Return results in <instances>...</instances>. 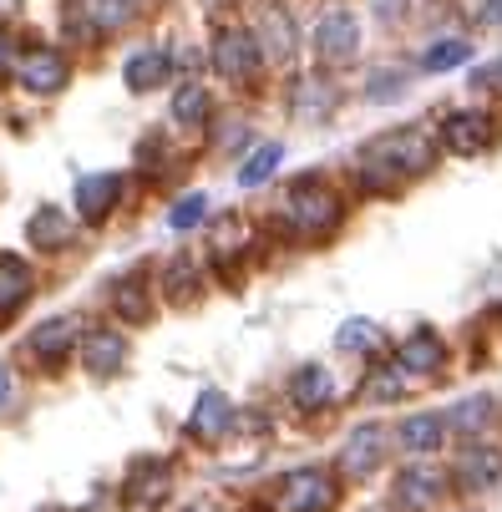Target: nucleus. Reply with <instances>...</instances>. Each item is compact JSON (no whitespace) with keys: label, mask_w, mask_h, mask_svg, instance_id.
<instances>
[{"label":"nucleus","mask_w":502,"mask_h":512,"mask_svg":"<svg viewBox=\"0 0 502 512\" xmlns=\"http://www.w3.org/2000/svg\"><path fill=\"white\" fill-rule=\"evenodd\" d=\"M335 502H340V487H335V472L325 467H295L279 482L284 512H335Z\"/></svg>","instance_id":"obj_5"},{"label":"nucleus","mask_w":502,"mask_h":512,"mask_svg":"<svg viewBox=\"0 0 502 512\" xmlns=\"http://www.w3.org/2000/svg\"><path fill=\"white\" fill-rule=\"evenodd\" d=\"M442 365H447V340L437 330H411L396 345V371L406 381H432V376H442Z\"/></svg>","instance_id":"obj_9"},{"label":"nucleus","mask_w":502,"mask_h":512,"mask_svg":"<svg viewBox=\"0 0 502 512\" xmlns=\"http://www.w3.org/2000/svg\"><path fill=\"white\" fill-rule=\"evenodd\" d=\"M442 442H447V416H437V411H416L396 426V447L411 457H432V452H442Z\"/></svg>","instance_id":"obj_17"},{"label":"nucleus","mask_w":502,"mask_h":512,"mask_svg":"<svg viewBox=\"0 0 502 512\" xmlns=\"http://www.w3.org/2000/svg\"><path fill=\"white\" fill-rule=\"evenodd\" d=\"M77 340H82V335H77V320H71V315H56V320H46V325L31 335V350H36L41 360H61Z\"/></svg>","instance_id":"obj_24"},{"label":"nucleus","mask_w":502,"mask_h":512,"mask_svg":"<svg viewBox=\"0 0 502 512\" xmlns=\"http://www.w3.org/2000/svg\"><path fill=\"white\" fill-rule=\"evenodd\" d=\"M208 112H213V102H208L203 82H183V87L173 92V122H178V127H203Z\"/></svg>","instance_id":"obj_27"},{"label":"nucleus","mask_w":502,"mask_h":512,"mask_svg":"<svg viewBox=\"0 0 502 512\" xmlns=\"http://www.w3.org/2000/svg\"><path fill=\"white\" fill-rule=\"evenodd\" d=\"M371 11H376L381 26H401L411 16V0H371Z\"/></svg>","instance_id":"obj_35"},{"label":"nucleus","mask_w":502,"mask_h":512,"mask_svg":"<svg viewBox=\"0 0 502 512\" xmlns=\"http://www.w3.org/2000/svg\"><path fill=\"white\" fill-rule=\"evenodd\" d=\"M203 218H208V198H203V193H183V198L168 208V229H173V234H188V229L203 224Z\"/></svg>","instance_id":"obj_32"},{"label":"nucleus","mask_w":502,"mask_h":512,"mask_svg":"<svg viewBox=\"0 0 502 512\" xmlns=\"http://www.w3.org/2000/svg\"><path fill=\"white\" fill-rule=\"evenodd\" d=\"M386 452H391V431H386L381 421H361V426L345 436V447H340V477H345V482L376 477L381 462H386Z\"/></svg>","instance_id":"obj_3"},{"label":"nucleus","mask_w":502,"mask_h":512,"mask_svg":"<svg viewBox=\"0 0 502 512\" xmlns=\"http://www.w3.org/2000/svg\"><path fill=\"white\" fill-rule=\"evenodd\" d=\"M137 0H71V21L87 36H117L122 26H132Z\"/></svg>","instance_id":"obj_14"},{"label":"nucleus","mask_w":502,"mask_h":512,"mask_svg":"<svg viewBox=\"0 0 502 512\" xmlns=\"http://www.w3.org/2000/svg\"><path fill=\"white\" fill-rule=\"evenodd\" d=\"M203 295V274H198V264L193 259H168L163 264V300L168 305H193Z\"/></svg>","instance_id":"obj_22"},{"label":"nucleus","mask_w":502,"mask_h":512,"mask_svg":"<svg viewBox=\"0 0 502 512\" xmlns=\"http://www.w3.org/2000/svg\"><path fill=\"white\" fill-rule=\"evenodd\" d=\"M168 482H173L168 462H137L127 472V502L132 507H158L168 497Z\"/></svg>","instance_id":"obj_19"},{"label":"nucleus","mask_w":502,"mask_h":512,"mask_svg":"<svg viewBox=\"0 0 502 512\" xmlns=\"http://www.w3.org/2000/svg\"><path fill=\"white\" fill-rule=\"evenodd\" d=\"M401 391H406V376L396 371V365H376L371 381H366V396H371V401H396Z\"/></svg>","instance_id":"obj_34"},{"label":"nucleus","mask_w":502,"mask_h":512,"mask_svg":"<svg viewBox=\"0 0 502 512\" xmlns=\"http://www.w3.org/2000/svg\"><path fill=\"white\" fill-rule=\"evenodd\" d=\"M279 158H284L279 142H259V148L244 158V168H239V188H259V183H269L274 168H279Z\"/></svg>","instance_id":"obj_28"},{"label":"nucleus","mask_w":502,"mask_h":512,"mask_svg":"<svg viewBox=\"0 0 502 512\" xmlns=\"http://www.w3.org/2000/svg\"><path fill=\"white\" fill-rule=\"evenodd\" d=\"M447 472L442 467H432V462H411V467H401V477H396V507H406V512H432L442 497H447Z\"/></svg>","instance_id":"obj_8"},{"label":"nucleus","mask_w":502,"mask_h":512,"mask_svg":"<svg viewBox=\"0 0 502 512\" xmlns=\"http://www.w3.org/2000/svg\"><path fill=\"white\" fill-rule=\"evenodd\" d=\"M284 218H290V229L295 239H330L340 229V218H345V198L325 183V178H295L290 193H284Z\"/></svg>","instance_id":"obj_2"},{"label":"nucleus","mask_w":502,"mask_h":512,"mask_svg":"<svg viewBox=\"0 0 502 512\" xmlns=\"http://www.w3.org/2000/svg\"><path fill=\"white\" fill-rule=\"evenodd\" d=\"M406 71L401 66H381V71H371V82H366V102H401L406 97Z\"/></svg>","instance_id":"obj_31"},{"label":"nucleus","mask_w":502,"mask_h":512,"mask_svg":"<svg viewBox=\"0 0 502 512\" xmlns=\"http://www.w3.org/2000/svg\"><path fill=\"white\" fill-rule=\"evenodd\" d=\"M254 36H259V46H264V61H279V66H290V61H295V51H300L295 16L284 11V6H264V11H259Z\"/></svg>","instance_id":"obj_13"},{"label":"nucleus","mask_w":502,"mask_h":512,"mask_svg":"<svg viewBox=\"0 0 502 512\" xmlns=\"http://www.w3.org/2000/svg\"><path fill=\"white\" fill-rule=\"evenodd\" d=\"M467 56H472V41L447 36V41H437V46H426V51H421V66H426V71H452V66H462Z\"/></svg>","instance_id":"obj_30"},{"label":"nucleus","mask_w":502,"mask_h":512,"mask_svg":"<svg viewBox=\"0 0 502 512\" xmlns=\"http://www.w3.org/2000/svg\"><path fill=\"white\" fill-rule=\"evenodd\" d=\"M112 310L122 315V325H148V315H153L148 284H142V279H117V289H112Z\"/></svg>","instance_id":"obj_26"},{"label":"nucleus","mask_w":502,"mask_h":512,"mask_svg":"<svg viewBox=\"0 0 502 512\" xmlns=\"http://www.w3.org/2000/svg\"><path fill=\"white\" fill-rule=\"evenodd\" d=\"M77 360L87 365L92 376H117V371H122V360H127V335L97 325V330H87V335L77 340Z\"/></svg>","instance_id":"obj_15"},{"label":"nucleus","mask_w":502,"mask_h":512,"mask_svg":"<svg viewBox=\"0 0 502 512\" xmlns=\"http://www.w3.org/2000/svg\"><path fill=\"white\" fill-rule=\"evenodd\" d=\"M315 56L325 66H350L355 56H361V21H355L350 11H325L315 21Z\"/></svg>","instance_id":"obj_6"},{"label":"nucleus","mask_w":502,"mask_h":512,"mask_svg":"<svg viewBox=\"0 0 502 512\" xmlns=\"http://www.w3.org/2000/svg\"><path fill=\"white\" fill-rule=\"evenodd\" d=\"M437 168V142L432 132H421V127H396V132H381L366 142V153H361V178L386 193V188H401L406 178H421V173H432Z\"/></svg>","instance_id":"obj_1"},{"label":"nucleus","mask_w":502,"mask_h":512,"mask_svg":"<svg viewBox=\"0 0 502 512\" xmlns=\"http://www.w3.org/2000/svg\"><path fill=\"white\" fill-rule=\"evenodd\" d=\"M31 239H36V249H66L71 244V224H66L56 208H41L31 218Z\"/></svg>","instance_id":"obj_29"},{"label":"nucleus","mask_w":502,"mask_h":512,"mask_svg":"<svg viewBox=\"0 0 502 512\" xmlns=\"http://www.w3.org/2000/svg\"><path fill=\"white\" fill-rule=\"evenodd\" d=\"M442 148L457 158H482L497 148V122L487 112H447L442 122Z\"/></svg>","instance_id":"obj_7"},{"label":"nucleus","mask_w":502,"mask_h":512,"mask_svg":"<svg viewBox=\"0 0 502 512\" xmlns=\"http://www.w3.org/2000/svg\"><path fill=\"white\" fill-rule=\"evenodd\" d=\"M229 426H234V401L224 391H203L193 416H188V436L203 442V447H213V442H224V436H229Z\"/></svg>","instance_id":"obj_16"},{"label":"nucleus","mask_w":502,"mask_h":512,"mask_svg":"<svg viewBox=\"0 0 502 512\" xmlns=\"http://www.w3.org/2000/svg\"><path fill=\"white\" fill-rule=\"evenodd\" d=\"M335 345L350 350V355H361V350H376V345H381V330H376L371 320H345L340 335H335Z\"/></svg>","instance_id":"obj_33"},{"label":"nucleus","mask_w":502,"mask_h":512,"mask_svg":"<svg viewBox=\"0 0 502 512\" xmlns=\"http://www.w3.org/2000/svg\"><path fill=\"white\" fill-rule=\"evenodd\" d=\"M183 512H213V507H208V502H193V507H183Z\"/></svg>","instance_id":"obj_40"},{"label":"nucleus","mask_w":502,"mask_h":512,"mask_svg":"<svg viewBox=\"0 0 502 512\" xmlns=\"http://www.w3.org/2000/svg\"><path fill=\"white\" fill-rule=\"evenodd\" d=\"M127 193V178L122 173H82L77 178V213H82V224H107V218L117 213Z\"/></svg>","instance_id":"obj_12"},{"label":"nucleus","mask_w":502,"mask_h":512,"mask_svg":"<svg viewBox=\"0 0 502 512\" xmlns=\"http://www.w3.org/2000/svg\"><path fill=\"white\" fill-rule=\"evenodd\" d=\"M330 396H335V381H330L325 365H300V371L290 376V401L300 411H325Z\"/></svg>","instance_id":"obj_21"},{"label":"nucleus","mask_w":502,"mask_h":512,"mask_svg":"<svg viewBox=\"0 0 502 512\" xmlns=\"http://www.w3.org/2000/svg\"><path fill=\"white\" fill-rule=\"evenodd\" d=\"M492 416H497L492 396H472V401H457V406L447 411V431H457V436H467V442H477V436L492 426Z\"/></svg>","instance_id":"obj_23"},{"label":"nucleus","mask_w":502,"mask_h":512,"mask_svg":"<svg viewBox=\"0 0 502 512\" xmlns=\"http://www.w3.org/2000/svg\"><path fill=\"white\" fill-rule=\"evenodd\" d=\"M66 77H71V66H66V56H61L56 46H31V51L16 61V82H21L26 92H36V97L61 92Z\"/></svg>","instance_id":"obj_11"},{"label":"nucleus","mask_w":502,"mask_h":512,"mask_svg":"<svg viewBox=\"0 0 502 512\" xmlns=\"http://www.w3.org/2000/svg\"><path fill=\"white\" fill-rule=\"evenodd\" d=\"M6 71H11V41L0 36V77H6Z\"/></svg>","instance_id":"obj_39"},{"label":"nucleus","mask_w":502,"mask_h":512,"mask_svg":"<svg viewBox=\"0 0 502 512\" xmlns=\"http://www.w3.org/2000/svg\"><path fill=\"white\" fill-rule=\"evenodd\" d=\"M213 71H219L224 82H254L259 71H264V46H259V36L254 31H239V26H229V31H219L213 36Z\"/></svg>","instance_id":"obj_4"},{"label":"nucleus","mask_w":502,"mask_h":512,"mask_svg":"<svg viewBox=\"0 0 502 512\" xmlns=\"http://www.w3.org/2000/svg\"><path fill=\"white\" fill-rule=\"evenodd\" d=\"M168 71H173V56L163 51V46H148V51H137V56H127V87L132 92H158L163 82H168Z\"/></svg>","instance_id":"obj_20"},{"label":"nucleus","mask_w":502,"mask_h":512,"mask_svg":"<svg viewBox=\"0 0 502 512\" xmlns=\"http://www.w3.org/2000/svg\"><path fill=\"white\" fill-rule=\"evenodd\" d=\"M335 107H340V92H335V82H325V77H300L295 92H290V112H295L300 122H325Z\"/></svg>","instance_id":"obj_18"},{"label":"nucleus","mask_w":502,"mask_h":512,"mask_svg":"<svg viewBox=\"0 0 502 512\" xmlns=\"http://www.w3.org/2000/svg\"><path fill=\"white\" fill-rule=\"evenodd\" d=\"M482 21H487V26H502V0H487V6H482Z\"/></svg>","instance_id":"obj_38"},{"label":"nucleus","mask_w":502,"mask_h":512,"mask_svg":"<svg viewBox=\"0 0 502 512\" xmlns=\"http://www.w3.org/2000/svg\"><path fill=\"white\" fill-rule=\"evenodd\" d=\"M452 482L462 487V492H487V487H497L502 482V442H467L462 447V457H457V467H452Z\"/></svg>","instance_id":"obj_10"},{"label":"nucleus","mask_w":502,"mask_h":512,"mask_svg":"<svg viewBox=\"0 0 502 512\" xmlns=\"http://www.w3.org/2000/svg\"><path fill=\"white\" fill-rule=\"evenodd\" d=\"M477 82H482V87H497V92H502V56L492 61V71H477Z\"/></svg>","instance_id":"obj_36"},{"label":"nucleus","mask_w":502,"mask_h":512,"mask_svg":"<svg viewBox=\"0 0 502 512\" xmlns=\"http://www.w3.org/2000/svg\"><path fill=\"white\" fill-rule=\"evenodd\" d=\"M11 391H16V376H11V365H0V406L11 401Z\"/></svg>","instance_id":"obj_37"},{"label":"nucleus","mask_w":502,"mask_h":512,"mask_svg":"<svg viewBox=\"0 0 502 512\" xmlns=\"http://www.w3.org/2000/svg\"><path fill=\"white\" fill-rule=\"evenodd\" d=\"M31 295V269L16 254H0V315H11L16 305H26Z\"/></svg>","instance_id":"obj_25"}]
</instances>
